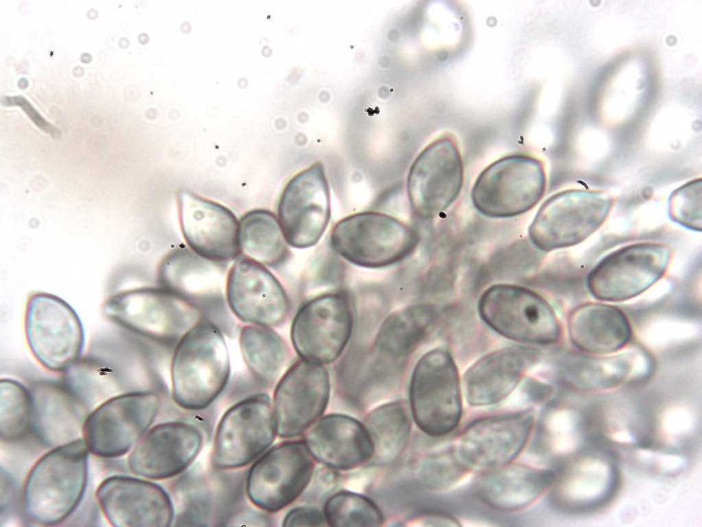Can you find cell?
<instances>
[{"mask_svg":"<svg viewBox=\"0 0 702 527\" xmlns=\"http://www.w3.org/2000/svg\"><path fill=\"white\" fill-rule=\"evenodd\" d=\"M90 451L83 438L54 447L29 471L22 491L25 515L35 524L57 526L80 504L86 490Z\"/></svg>","mask_w":702,"mask_h":527,"instance_id":"cell-1","label":"cell"},{"mask_svg":"<svg viewBox=\"0 0 702 527\" xmlns=\"http://www.w3.org/2000/svg\"><path fill=\"white\" fill-rule=\"evenodd\" d=\"M174 402L188 410L210 406L230 376L228 350L222 331L202 318L176 345L169 365Z\"/></svg>","mask_w":702,"mask_h":527,"instance_id":"cell-2","label":"cell"},{"mask_svg":"<svg viewBox=\"0 0 702 527\" xmlns=\"http://www.w3.org/2000/svg\"><path fill=\"white\" fill-rule=\"evenodd\" d=\"M102 312L130 333L171 349L204 318L186 299L159 285L116 293L104 302Z\"/></svg>","mask_w":702,"mask_h":527,"instance_id":"cell-3","label":"cell"},{"mask_svg":"<svg viewBox=\"0 0 702 527\" xmlns=\"http://www.w3.org/2000/svg\"><path fill=\"white\" fill-rule=\"evenodd\" d=\"M330 245L356 266L383 268L398 264L415 251L419 235L411 226L389 214L365 211L338 221L330 232Z\"/></svg>","mask_w":702,"mask_h":527,"instance_id":"cell-4","label":"cell"},{"mask_svg":"<svg viewBox=\"0 0 702 527\" xmlns=\"http://www.w3.org/2000/svg\"><path fill=\"white\" fill-rule=\"evenodd\" d=\"M228 264L204 259L190 248L178 246L159 263L156 281L157 285L180 294L223 334L234 338L241 326L226 301Z\"/></svg>","mask_w":702,"mask_h":527,"instance_id":"cell-5","label":"cell"},{"mask_svg":"<svg viewBox=\"0 0 702 527\" xmlns=\"http://www.w3.org/2000/svg\"><path fill=\"white\" fill-rule=\"evenodd\" d=\"M614 198L603 190L568 189L548 198L529 227V237L539 250L548 253L576 246L605 223Z\"/></svg>","mask_w":702,"mask_h":527,"instance_id":"cell-6","label":"cell"},{"mask_svg":"<svg viewBox=\"0 0 702 527\" xmlns=\"http://www.w3.org/2000/svg\"><path fill=\"white\" fill-rule=\"evenodd\" d=\"M24 332L32 355L50 371L66 372L82 356L85 344L82 320L73 307L56 295L36 292L28 298Z\"/></svg>","mask_w":702,"mask_h":527,"instance_id":"cell-7","label":"cell"},{"mask_svg":"<svg viewBox=\"0 0 702 527\" xmlns=\"http://www.w3.org/2000/svg\"><path fill=\"white\" fill-rule=\"evenodd\" d=\"M546 187L543 163L525 154L503 157L484 169L471 191L475 209L493 218H508L533 209Z\"/></svg>","mask_w":702,"mask_h":527,"instance_id":"cell-8","label":"cell"},{"mask_svg":"<svg viewBox=\"0 0 702 527\" xmlns=\"http://www.w3.org/2000/svg\"><path fill=\"white\" fill-rule=\"evenodd\" d=\"M160 403L158 391L145 389L117 395L99 404L82 426L90 452L104 458L129 452L149 430Z\"/></svg>","mask_w":702,"mask_h":527,"instance_id":"cell-9","label":"cell"},{"mask_svg":"<svg viewBox=\"0 0 702 527\" xmlns=\"http://www.w3.org/2000/svg\"><path fill=\"white\" fill-rule=\"evenodd\" d=\"M478 310L490 329L515 341L547 345L561 336L560 323L550 305L522 286L493 285L481 296Z\"/></svg>","mask_w":702,"mask_h":527,"instance_id":"cell-10","label":"cell"},{"mask_svg":"<svg viewBox=\"0 0 702 527\" xmlns=\"http://www.w3.org/2000/svg\"><path fill=\"white\" fill-rule=\"evenodd\" d=\"M460 381L457 365L446 349L424 354L412 373L409 399L417 426L433 436L452 432L462 413Z\"/></svg>","mask_w":702,"mask_h":527,"instance_id":"cell-11","label":"cell"},{"mask_svg":"<svg viewBox=\"0 0 702 527\" xmlns=\"http://www.w3.org/2000/svg\"><path fill=\"white\" fill-rule=\"evenodd\" d=\"M276 424L272 401L263 392L250 395L230 407L217 428L211 461L218 469L247 465L272 444Z\"/></svg>","mask_w":702,"mask_h":527,"instance_id":"cell-12","label":"cell"},{"mask_svg":"<svg viewBox=\"0 0 702 527\" xmlns=\"http://www.w3.org/2000/svg\"><path fill=\"white\" fill-rule=\"evenodd\" d=\"M670 257V249L664 243L639 242L623 246L605 256L590 271L586 279L588 290L598 301H627L660 280Z\"/></svg>","mask_w":702,"mask_h":527,"instance_id":"cell-13","label":"cell"},{"mask_svg":"<svg viewBox=\"0 0 702 527\" xmlns=\"http://www.w3.org/2000/svg\"><path fill=\"white\" fill-rule=\"evenodd\" d=\"M463 162L455 140L440 137L427 145L411 165L407 192L413 213L429 220L446 211L463 185Z\"/></svg>","mask_w":702,"mask_h":527,"instance_id":"cell-14","label":"cell"},{"mask_svg":"<svg viewBox=\"0 0 702 527\" xmlns=\"http://www.w3.org/2000/svg\"><path fill=\"white\" fill-rule=\"evenodd\" d=\"M352 328L348 296L330 292L311 298L298 309L291 323V340L300 359L327 364L342 354Z\"/></svg>","mask_w":702,"mask_h":527,"instance_id":"cell-15","label":"cell"},{"mask_svg":"<svg viewBox=\"0 0 702 527\" xmlns=\"http://www.w3.org/2000/svg\"><path fill=\"white\" fill-rule=\"evenodd\" d=\"M313 456L304 441L278 444L258 457L245 484L250 502L261 510L275 513L293 502L313 475Z\"/></svg>","mask_w":702,"mask_h":527,"instance_id":"cell-16","label":"cell"},{"mask_svg":"<svg viewBox=\"0 0 702 527\" xmlns=\"http://www.w3.org/2000/svg\"><path fill=\"white\" fill-rule=\"evenodd\" d=\"M531 410L479 419L457 438L452 452L467 471H489L510 463L522 450L531 432Z\"/></svg>","mask_w":702,"mask_h":527,"instance_id":"cell-17","label":"cell"},{"mask_svg":"<svg viewBox=\"0 0 702 527\" xmlns=\"http://www.w3.org/2000/svg\"><path fill=\"white\" fill-rule=\"evenodd\" d=\"M278 218L289 246H315L330 218V189L324 167L315 162L294 175L278 203Z\"/></svg>","mask_w":702,"mask_h":527,"instance_id":"cell-18","label":"cell"},{"mask_svg":"<svg viewBox=\"0 0 702 527\" xmlns=\"http://www.w3.org/2000/svg\"><path fill=\"white\" fill-rule=\"evenodd\" d=\"M226 297L233 316L247 325L279 327L291 307L278 278L264 265L243 255L228 270Z\"/></svg>","mask_w":702,"mask_h":527,"instance_id":"cell-19","label":"cell"},{"mask_svg":"<svg viewBox=\"0 0 702 527\" xmlns=\"http://www.w3.org/2000/svg\"><path fill=\"white\" fill-rule=\"evenodd\" d=\"M330 378L322 364L300 359L278 381L273 396L277 434L293 438L304 432L326 410Z\"/></svg>","mask_w":702,"mask_h":527,"instance_id":"cell-20","label":"cell"},{"mask_svg":"<svg viewBox=\"0 0 702 527\" xmlns=\"http://www.w3.org/2000/svg\"><path fill=\"white\" fill-rule=\"evenodd\" d=\"M177 202L180 227L191 250L217 262L241 256L239 220L231 210L188 189L179 191Z\"/></svg>","mask_w":702,"mask_h":527,"instance_id":"cell-21","label":"cell"},{"mask_svg":"<svg viewBox=\"0 0 702 527\" xmlns=\"http://www.w3.org/2000/svg\"><path fill=\"white\" fill-rule=\"evenodd\" d=\"M95 497L113 526L166 527L173 521V506L167 492L138 476H109L99 484Z\"/></svg>","mask_w":702,"mask_h":527,"instance_id":"cell-22","label":"cell"},{"mask_svg":"<svg viewBox=\"0 0 702 527\" xmlns=\"http://www.w3.org/2000/svg\"><path fill=\"white\" fill-rule=\"evenodd\" d=\"M203 435L194 425L167 421L149 429L128 457L134 475L149 480H165L184 472L199 454Z\"/></svg>","mask_w":702,"mask_h":527,"instance_id":"cell-23","label":"cell"},{"mask_svg":"<svg viewBox=\"0 0 702 527\" xmlns=\"http://www.w3.org/2000/svg\"><path fill=\"white\" fill-rule=\"evenodd\" d=\"M304 442L314 458L334 469L357 467L374 454L364 425L343 414L327 415L313 423Z\"/></svg>","mask_w":702,"mask_h":527,"instance_id":"cell-24","label":"cell"},{"mask_svg":"<svg viewBox=\"0 0 702 527\" xmlns=\"http://www.w3.org/2000/svg\"><path fill=\"white\" fill-rule=\"evenodd\" d=\"M533 351L524 347H506L491 352L474 362L463 378L467 402L473 406H483L504 399L533 363Z\"/></svg>","mask_w":702,"mask_h":527,"instance_id":"cell-25","label":"cell"},{"mask_svg":"<svg viewBox=\"0 0 702 527\" xmlns=\"http://www.w3.org/2000/svg\"><path fill=\"white\" fill-rule=\"evenodd\" d=\"M556 480L549 469L510 465L485 471L476 484L479 498L501 511L524 508L537 500Z\"/></svg>","mask_w":702,"mask_h":527,"instance_id":"cell-26","label":"cell"},{"mask_svg":"<svg viewBox=\"0 0 702 527\" xmlns=\"http://www.w3.org/2000/svg\"><path fill=\"white\" fill-rule=\"evenodd\" d=\"M568 329L572 344L593 355L620 351L632 336L626 314L615 306L602 303H585L575 307L568 316Z\"/></svg>","mask_w":702,"mask_h":527,"instance_id":"cell-27","label":"cell"},{"mask_svg":"<svg viewBox=\"0 0 702 527\" xmlns=\"http://www.w3.org/2000/svg\"><path fill=\"white\" fill-rule=\"evenodd\" d=\"M33 426L38 437L54 447L77 438L84 417L79 400L66 386L51 382L34 384Z\"/></svg>","mask_w":702,"mask_h":527,"instance_id":"cell-28","label":"cell"},{"mask_svg":"<svg viewBox=\"0 0 702 527\" xmlns=\"http://www.w3.org/2000/svg\"><path fill=\"white\" fill-rule=\"evenodd\" d=\"M436 318L435 309L425 303L396 311L381 324L373 351L376 357L389 362L408 356L429 335Z\"/></svg>","mask_w":702,"mask_h":527,"instance_id":"cell-29","label":"cell"},{"mask_svg":"<svg viewBox=\"0 0 702 527\" xmlns=\"http://www.w3.org/2000/svg\"><path fill=\"white\" fill-rule=\"evenodd\" d=\"M243 362L261 386L271 387L280 379L291 357L289 347L272 327L245 325L239 331Z\"/></svg>","mask_w":702,"mask_h":527,"instance_id":"cell-30","label":"cell"},{"mask_svg":"<svg viewBox=\"0 0 702 527\" xmlns=\"http://www.w3.org/2000/svg\"><path fill=\"white\" fill-rule=\"evenodd\" d=\"M239 237L241 255L265 266L277 269L289 258V244L279 219L268 209H256L243 215Z\"/></svg>","mask_w":702,"mask_h":527,"instance_id":"cell-31","label":"cell"},{"mask_svg":"<svg viewBox=\"0 0 702 527\" xmlns=\"http://www.w3.org/2000/svg\"><path fill=\"white\" fill-rule=\"evenodd\" d=\"M364 426L372 441L373 456L377 462H393L404 452L411 424L402 403H388L375 408L365 418Z\"/></svg>","mask_w":702,"mask_h":527,"instance_id":"cell-32","label":"cell"},{"mask_svg":"<svg viewBox=\"0 0 702 527\" xmlns=\"http://www.w3.org/2000/svg\"><path fill=\"white\" fill-rule=\"evenodd\" d=\"M573 460L570 473L573 496L580 489L573 508L595 506L607 497L616 484L615 466L605 456L587 452Z\"/></svg>","mask_w":702,"mask_h":527,"instance_id":"cell-33","label":"cell"},{"mask_svg":"<svg viewBox=\"0 0 702 527\" xmlns=\"http://www.w3.org/2000/svg\"><path fill=\"white\" fill-rule=\"evenodd\" d=\"M33 400L31 390L20 382L10 378L0 381V436L5 442L23 438L33 426Z\"/></svg>","mask_w":702,"mask_h":527,"instance_id":"cell-34","label":"cell"},{"mask_svg":"<svg viewBox=\"0 0 702 527\" xmlns=\"http://www.w3.org/2000/svg\"><path fill=\"white\" fill-rule=\"evenodd\" d=\"M324 514L330 526H380L383 522V514L372 500L348 491L330 496Z\"/></svg>","mask_w":702,"mask_h":527,"instance_id":"cell-35","label":"cell"},{"mask_svg":"<svg viewBox=\"0 0 702 527\" xmlns=\"http://www.w3.org/2000/svg\"><path fill=\"white\" fill-rule=\"evenodd\" d=\"M701 178L690 180L674 190L668 199L670 218L690 230L701 231Z\"/></svg>","mask_w":702,"mask_h":527,"instance_id":"cell-36","label":"cell"},{"mask_svg":"<svg viewBox=\"0 0 702 527\" xmlns=\"http://www.w3.org/2000/svg\"><path fill=\"white\" fill-rule=\"evenodd\" d=\"M467 471L456 458L452 447L426 457L420 474L423 483L433 489H445L455 483Z\"/></svg>","mask_w":702,"mask_h":527,"instance_id":"cell-37","label":"cell"},{"mask_svg":"<svg viewBox=\"0 0 702 527\" xmlns=\"http://www.w3.org/2000/svg\"><path fill=\"white\" fill-rule=\"evenodd\" d=\"M283 526H328L324 513L312 507H297L291 510L285 517Z\"/></svg>","mask_w":702,"mask_h":527,"instance_id":"cell-38","label":"cell"},{"mask_svg":"<svg viewBox=\"0 0 702 527\" xmlns=\"http://www.w3.org/2000/svg\"><path fill=\"white\" fill-rule=\"evenodd\" d=\"M1 102L5 106H21L26 114L40 127H51L36 111L32 104L22 96L5 97Z\"/></svg>","mask_w":702,"mask_h":527,"instance_id":"cell-39","label":"cell"}]
</instances>
